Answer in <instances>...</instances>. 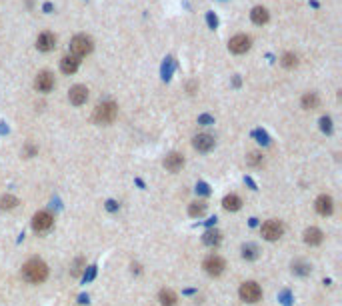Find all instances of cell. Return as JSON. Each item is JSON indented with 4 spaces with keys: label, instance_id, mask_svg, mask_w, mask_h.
Instances as JSON below:
<instances>
[{
    "label": "cell",
    "instance_id": "6da1fadb",
    "mask_svg": "<svg viewBox=\"0 0 342 306\" xmlns=\"http://www.w3.org/2000/svg\"><path fill=\"white\" fill-rule=\"evenodd\" d=\"M22 276H24L28 282H32V284H40V282H44L46 276H48V266H46L42 260L32 258V260H28V262L22 266Z\"/></svg>",
    "mask_w": 342,
    "mask_h": 306
},
{
    "label": "cell",
    "instance_id": "7a4b0ae2",
    "mask_svg": "<svg viewBox=\"0 0 342 306\" xmlns=\"http://www.w3.org/2000/svg\"><path fill=\"white\" fill-rule=\"evenodd\" d=\"M116 114H118V106L114 104V102H102V104H98L94 108V120L98 122V124H110V122H114V118H116Z\"/></svg>",
    "mask_w": 342,
    "mask_h": 306
},
{
    "label": "cell",
    "instance_id": "3957f363",
    "mask_svg": "<svg viewBox=\"0 0 342 306\" xmlns=\"http://www.w3.org/2000/svg\"><path fill=\"white\" fill-rule=\"evenodd\" d=\"M70 50H72L74 58L86 56V54H90V50H92V40H90L86 34H78V36L72 38V42H70Z\"/></svg>",
    "mask_w": 342,
    "mask_h": 306
},
{
    "label": "cell",
    "instance_id": "277c9868",
    "mask_svg": "<svg viewBox=\"0 0 342 306\" xmlns=\"http://www.w3.org/2000/svg\"><path fill=\"white\" fill-rule=\"evenodd\" d=\"M238 294H240V298H242L244 302L254 304V302H258V300L262 298V288H260L256 282H244V284L240 286Z\"/></svg>",
    "mask_w": 342,
    "mask_h": 306
},
{
    "label": "cell",
    "instance_id": "5b68a950",
    "mask_svg": "<svg viewBox=\"0 0 342 306\" xmlns=\"http://www.w3.org/2000/svg\"><path fill=\"white\" fill-rule=\"evenodd\" d=\"M260 232H262V236H264L266 240L272 242V240H278V238L284 234V226H282L280 220H268V222L262 224Z\"/></svg>",
    "mask_w": 342,
    "mask_h": 306
},
{
    "label": "cell",
    "instance_id": "8992f818",
    "mask_svg": "<svg viewBox=\"0 0 342 306\" xmlns=\"http://www.w3.org/2000/svg\"><path fill=\"white\" fill-rule=\"evenodd\" d=\"M52 222H54V218H52L50 212L40 210V212H36L34 218H32V228H34L36 232H44V230H48V228L52 226Z\"/></svg>",
    "mask_w": 342,
    "mask_h": 306
},
{
    "label": "cell",
    "instance_id": "52a82bcc",
    "mask_svg": "<svg viewBox=\"0 0 342 306\" xmlns=\"http://www.w3.org/2000/svg\"><path fill=\"white\" fill-rule=\"evenodd\" d=\"M202 266H204V270H206L210 276H220V274L224 272V266H226V264H224V260L218 256V254H210V256L204 260Z\"/></svg>",
    "mask_w": 342,
    "mask_h": 306
},
{
    "label": "cell",
    "instance_id": "ba28073f",
    "mask_svg": "<svg viewBox=\"0 0 342 306\" xmlns=\"http://www.w3.org/2000/svg\"><path fill=\"white\" fill-rule=\"evenodd\" d=\"M228 48H230V52H234V54H244L250 48V38L246 34H236L234 38H230Z\"/></svg>",
    "mask_w": 342,
    "mask_h": 306
},
{
    "label": "cell",
    "instance_id": "9c48e42d",
    "mask_svg": "<svg viewBox=\"0 0 342 306\" xmlns=\"http://www.w3.org/2000/svg\"><path fill=\"white\" fill-rule=\"evenodd\" d=\"M34 86H36V90H40V92H50L52 88H54V76L50 74V72H40L38 76H36V80H34Z\"/></svg>",
    "mask_w": 342,
    "mask_h": 306
},
{
    "label": "cell",
    "instance_id": "30bf717a",
    "mask_svg": "<svg viewBox=\"0 0 342 306\" xmlns=\"http://www.w3.org/2000/svg\"><path fill=\"white\" fill-rule=\"evenodd\" d=\"M86 98H88V90H86V86H82V84H76V86H72V88H70V92H68V100L72 102L74 106H80V104H84V102H86Z\"/></svg>",
    "mask_w": 342,
    "mask_h": 306
},
{
    "label": "cell",
    "instance_id": "8fae6325",
    "mask_svg": "<svg viewBox=\"0 0 342 306\" xmlns=\"http://www.w3.org/2000/svg\"><path fill=\"white\" fill-rule=\"evenodd\" d=\"M56 44V36L52 32H42L38 38H36V48L42 50V52H48V50H52Z\"/></svg>",
    "mask_w": 342,
    "mask_h": 306
},
{
    "label": "cell",
    "instance_id": "7c38bea8",
    "mask_svg": "<svg viewBox=\"0 0 342 306\" xmlns=\"http://www.w3.org/2000/svg\"><path fill=\"white\" fill-rule=\"evenodd\" d=\"M192 144L198 152H208L214 148V138L210 134H198V136H194Z\"/></svg>",
    "mask_w": 342,
    "mask_h": 306
},
{
    "label": "cell",
    "instance_id": "4fadbf2b",
    "mask_svg": "<svg viewBox=\"0 0 342 306\" xmlns=\"http://www.w3.org/2000/svg\"><path fill=\"white\" fill-rule=\"evenodd\" d=\"M332 210H334V202H332L330 196L322 194V196L316 198V212H318V214L328 216V214H332Z\"/></svg>",
    "mask_w": 342,
    "mask_h": 306
},
{
    "label": "cell",
    "instance_id": "5bb4252c",
    "mask_svg": "<svg viewBox=\"0 0 342 306\" xmlns=\"http://www.w3.org/2000/svg\"><path fill=\"white\" fill-rule=\"evenodd\" d=\"M182 164H184V158H182V154H178V152H172V154H168V156L164 158V168L170 170V172L180 170Z\"/></svg>",
    "mask_w": 342,
    "mask_h": 306
},
{
    "label": "cell",
    "instance_id": "9a60e30c",
    "mask_svg": "<svg viewBox=\"0 0 342 306\" xmlns=\"http://www.w3.org/2000/svg\"><path fill=\"white\" fill-rule=\"evenodd\" d=\"M222 206H224L226 210H230V212H236V210H240V206H242V200H240L238 194H228V196H224V200H222Z\"/></svg>",
    "mask_w": 342,
    "mask_h": 306
},
{
    "label": "cell",
    "instance_id": "2e32d148",
    "mask_svg": "<svg viewBox=\"0 0 342 306\" xmlns=\"http://www.w3.org/2000/svg\"><path fill=\"white\" fill-rule=\"evenodd\" d=\"M318 104H320V98H318L316 92H306V94L302 96V108L314 110V108H318Z\"/></svg>",
    "mask_w": 342,
    "mask_h": 306
},
{
    "label": "cell",
    "instance_id": "e0dca14e",
    "mask_svg": "<svg viewBox=\"0 0 342 306\" xmlns=\"http://www.w3.org/2000/svg\"><path fill=\"white\" fill-rule=\"evenodd\" d=\"M60 68H62L64 74H74V72L78 70V58H74V56H64V58L60 60Z\"/></svg>",
    "mask_w": 342,
    "mask_h": 306
},
{
    "label": "cell",
    "instance_id": "ac0fdd59",
    "mask_svg": "<svg viewBox=\"0 0 342 306\" xmlns=\"http://www.w3.org/2000/svg\"><path fill=\"white\" fill-rule=\"evenodd\" d=\"M304 242L306 244H310V246H318L320 242H322V232L318 230V228H308L306 232H304Z\"/></svg>",
    "mask_w": 342,
    "mask_h": 306
},
{
    "label": "cell",
    "instance_id": "d6986e66",
    "mask_svg": "<svg viewBox=\"0 0 342 306\" xmlns=\"http://www.w3.org/2000/svg\"><path fill=\"white\" fill-rule=\"evenodd\" d=\"M250 16H252V22H254V24H266V22H268V10L262 8V6H256V8L250 12Z\"/></svg>",
    "mask_w": 342,
    "mask_h": 306
},
{
    "label": "cell",
    "instance_id": "ffe728a7",
    "mask_svg": "<svg viewBox=\"0 0 342 306\" xmlns=\"http://www.w3.org/2000/svg\"><path fill=\"white\" fill-rule=\"evenodd\" d=\"M202 240H204L206 246H218L220 240H222V234L218 230H206L204 236H202Z\"/></svg>",
    "mask_w": 342,
    "mask_h": 306
},
{
    "label": "cell",
    "instance_id": "44dd1931",
    "mask_svg": "<svg viewBox=\"0 0 342 306\" xmlns=\"http://www.w3.org/2000/svg\"><path fill=\"white\" fill-rule=\"evenodd\" d=\"M242 258L244 260H254V258H258V246L256 244H244L242 246Z\"/></svg>",
    "mask_w": 342,
    "mask_h": 306
},
{
    "label": "cell",
    "instance_id": "7402d4cb",
    "mask_svg": "<svg viewBox=\"0 0 342 306\" xmlns=\"http://www.w3.org/2000/svg\"><path fill=\"white\" fill-rule=\"evenodd\" d=\"M204 212H206V204L200 202V200H198V202H192L190 208H188V214L194 216V218H196V216H202Z\"/></svg>",
    "mask_w": 342,
    "mask_h": 306
},
{
    "label": "cell",
    "instance_id": "603a6c76",
    "mask_svg": "<svg viewBox=\"0 0 342 306\" xmlns=\"http://www.w3.org/2000/svg\"><path fill=\"white\" fill-rule=\"evenodd\" d=\"M158 298H160V304L162 306H174L176 304V294L172 290H162Z\"/></svg>",
    "mask_w": 342,
    "mask_h": 306
},
{
    "label": "cell",
    "instance_id": "cb8c5ba5",
    "mask_svg": "<svg viewBox=\"0 0 342 306\" xmlns=\"http://www.w3.org/2000/svg\"><path fill=\"white\" fill-rule=\"evenodd\" d=\"M16 204H18V200L14 196H2V198H0V208H2V210H12Z\"/></svg>",
    "mask_w": 342,
    "mask_h": 306
},
{
    "label": "cell",
    "instance_id": "d4e9b609",
    "mask_svg": "<svg viewBox=\"0 0 342 306\" xmlns=\"http://www.w3.org/2000/svg\"><path fill=\"white\" fill-rule=\"evenodd\" d=\"M292 272L298 274V276H306V274H310V264H306V262H294V264H292Z\"/></svg>",
    "mask_w": 342,
    "mask_h": 306
},
{
    "label": "cell",
    "instance_id": "484cf974",
    "mask_svg": "<svg viewBox=\"0 0 342 306\" xmlns=\"http://www.w3.org/2000/svg\"><path fill=\"white\" fill-rule=\"evenodd\" d=\"M296 64H298V56H296V54L286 52V54L282 56V66H286V68H294Z\"/></svg>",
    "mask_w": 342,
    "mask_h": 306
},
{
    "label": "cell",
    "instance_id": "4316f807",
    "mask_svg": "<svg viewBox=\"0 0 342 306\" xmlns=\"http://www.w3.org/2000/svg\"><path fill=\"white\" fill-rule=\"evenodd\" d=\"M248 164L250 166H260L262 164V156L258 154V152H250V154H248Z\"/></svg>",
    "mask_w": 342,
    "mask_h": 306
},
{
    "label": "cell",
    "instance_id": "83f0119b",
    "mask_svg": "<svg viewBox=\"0 0 342 306\" xmlns=\"http://www.w3.org/2000/svg\"><path fill=\"white\" fill-rule=\"evenodd\" d=\"M82 266H84V260H82V258H76V262H74V266H72V274L78 276L80 270H82Z\"/></svg>",
    "mask_w": 342,
    "mask_h": 306
},
{
    "label": "cell",
    "instance_id": "f1b7e54d",
    "mask_svg": "<svg viewBox=\"0 0 342 306\" xmlns=\"http://www.w3.org/2000/svg\"><path fill=\"white\" fill-rule=\"evenodd\" d=\"M320 124H322V130H324V132H330V130H332V126H330V124H332L330 118H322Z\"/></svg>",
    "mask_w": 342,
    "mask_h": 306
},
{
    "label": "cell",
    "instance_id": "f546056e",
    "mask_svg": "<svg viewBox=\"0 0 342 306\" xmlns=\"http://www.w3.org/2000/svg\"><path fill=\"white\" fill-rule=\"evenodd\" d=\"M108 210H116V202H112V200L108 202Z\"/></svg>",
    "mask_w": 342,
    "mask_h": 306
}]
</instances>
